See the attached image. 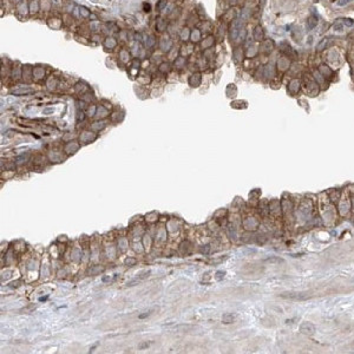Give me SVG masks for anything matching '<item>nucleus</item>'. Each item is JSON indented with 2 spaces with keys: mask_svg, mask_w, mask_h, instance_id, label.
<instances>
[{
  "mask_svg": "<svg viewBox=\"0 0 354 354\" xmlns=\"http://www.w3.org/2000/svg\"><path fill=\"white\" fill-rule=\"evenodd\" d=\"M301 330H302V333H305V334H313L315 328H314V326L312 325V324H303V325L301 326Z\"/></svg>",
  "mask_w": 354,
  "mask_h": 354,
  "instance_id": "f03ea898",
  "label": "nucleus"
},
{
  "mask_svg": "<svg viewBox=\"0 0 354 354\" xmlns=\"http://www.w3.org/2000/svg\"><path fill=\"white\" fill-rule=\"evenodd\" d=\"M353 0H338V5L339 6H346L348 5L349 3H352Z\"/></svg>",
  "mask_w": 354,
  "mask_h": 354,
  "instance_id": "423d86ee",
  "label": "nucleus"
},
{
  "mask_svg": "<svg viewBox=\"0 0 354 354\" xmlns=\"http://www.w3.org/2000/svg\"><path fill=\"white\" fill-rule=\"evenodd\" d=\"M267 262H269V263H272V262H276V263H282L283 262V260L282 259H280V257H270V259H268Z\"/></svg>",
  "mask_w": 354,
  "mask_h": 354,
  "instance_id": "39448f33",
  "label": "nucleus"
},
{
  "mask_svg": "<svg viewBox=\"0 0 354 354\" xmlns=\"http://www.w3.org/2000/svg\"><path fill=\"white\" fill-rule=\"evenodd\" d=\"M316 25H318V18L315 15H311L306 21V29H307V31H312Z\"/></svg>",
  "mask_w": 354,
  "mask_h": 354,
  "instance_id": "f257e3e1",
  "label": "nucleus"
},
{
  "mask_svg": "<svg viewBox=\"0 0 354 354\" xmlns=\"http://www.w3.org/2000/svg\"><path fill=\"white\" fill-rule=\"evenodd\" d=\"M254 38L256 40H261L263 38V32H262L261 27H256L255 31H254Z\"/></svg>",
  "mask_w": 354,
  "mask_h": 354,
  "instance_id": "7ed1b4c3",
  "label": "nucleus"
},
{
  "mask_svg": "<svg viewBox=\"0 0 354 354\" xmlns=\"http://www.w3.org/2000/svg\"><path fill=\"white\" fill-rule=\"evenodd\" d=\"M344 27H345L344 21H336L334 24V26H333L334 31H336V32H342V31H344Z\"/></svg>",
  "mask_w": 354,
  "mask_h": 354,
  "instance_id": "20e7f679",
  "label": "nucleus"
}]
</instances>
